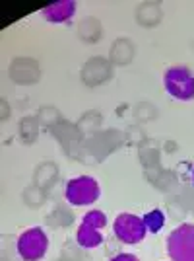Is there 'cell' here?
<instances>
[{
    "mask_svg": "<svg viewBox=\"0 0 194 261\" xmlns=\"http://www.w3.org/2000/svg\"><path fill=\"white\" fill-rule=\"evenodd\" d=\"M10 78L16 84H35L41 80V66L29 57H18L10 65Z\"/></svg>",
    "mask_w": 194,
    "mask_h": 261,
    "instance_id": "obj_9",
    "label": "cell"
},
{
    "mask_svg": "<svg viewBox=\"0 0 194 261\" xmlns=\"http://www.w3.org/2000/svg\"><path fill=\"white\" fill-rule=\"evenodd\" d=\"M2 261H12L10 257H2Z\"/></svg>",
    "mask_w": 194,
    "mask_h": 261,
    "instance_id": "obj_26",
    "label": "cell"
},
{
    "mask_svg": "<svg viewBox=\"0 0 194 261\" xmlns=\"http://www.w3.org/2000/svg\"><path fill=\"white\" fill-rule=\"evenodd\" d=\"M113 232L124 244H138V242L144 240L148 228L144 224V218L136 217V215H130V213H122L115 220Z\"/></svg>",
    "mask_w": 194,
    "mask_h": 261,
    "instance_id": "obj_7",
    "label": "cell"
},
{
    "mask_svg": "<svg viewBox=\"0 0 194 261\" xmlns=\"http://www.w3.org/2000/svg\"><path fill=\"white\" fill-rule=\"evenodd\" d=\"M78 35L86 43H95L99 37H103V25L97 18H86L78 25Z\"/></svg>",
    "mask_w": 194,
    "mask_h": 261,
    "instance_id": "obj_14",
    "label": "cell"
},
{
    "mask_svg": "<svg viewBox=\"0 0 194 261\" xmlns=\"http://www.w3.org/2000/svg\"><path fill=\"white\" fill-rule=\"evenodd\" d=\"M76 242H78L80 248L91 250V248H97V246L103 242V234H101L99 228H95V226L82 222L78 232H76Z\"/></svg>",
    "mask_w": 194,
    "mask_h": 261,
    "instance_id": "obj_13",
    "label": "cell"
},
{
    "mask_svg": "<svg viewBox=\"0 0 194 261\" xmlns=\"http://www.w3.org/2000/svg\"><path fill=\"white\" fill-rule=\"evenodd\" d=\"M163 82H165V90L173 98L181 99V101H188L194 98V74L190 68L183 65L171 66L167 68Z\"/></svg>",
    "mask_w": 194,
    "mask_h": 261,
    "instance_id": "obj_1",
    "label": "cell"
},
{
    "mask_svg": "<svg viewBox=\"0 0 194 261\" xmlns=\"http://www.w3.org/2000/svg\"><path fill=\"white\" fill-rule=\"evenodd\" d=\"M109 59H111V65H128L134 59V43L126 37L115 39L111 45V51H109Z\"/></svg>",
    "mask_w": 194,
    "mask_h": 261,
    "instance_id": "obj_11",
    "label": "cell"
},
{
    "mask_svg": "<svg viewBox=\"0 0 194 261\" xmlns=\"http://www.w3.org/2000/svg\"><path fill=\"white\" fill-rule=\"evenodd\" d=\"M58 179V166L53 162H43L41 166H37L35 175H33V184L39 187H51Z\"/></svg>",
    "mask_w": 194,
    "mask_h": 261,
    "instance_id": "obj_15",
    "label": "cell"
},
{
    "mask_svg": "<svg viewBox=\"0 0 194 261\" xmlns=\"http://www.w3.org/2000/svg\"><path fill=\"white\" fill-rule=\"evenodd\" d=\"M144 224H146V228L150 230L151 234L159 232V230L163 228V224H165V215H163V211L155 208V211H151L148 215H144Z\"/></svg>",
    "mask_w": 194,
    "mask_h": 261,
    "instance_id": "obj_22",
    "label": "cell"
},
{
    "mask_svg": "<svg viewBox=\"0 0 194 261\" xmlns=\"http://www.w3.org/2000/svg\"><path fill=\"white\" fill-rule=\"evenodd\" d=\"M192 185H194V170H192Z\"/></svg>",
    "mask_w": 194,
    "mask_h": 261,
    "instance_id": "obj_27",
    "label": "cell"
},
{
    "mask_svg": "<svg viewBox=\"0 0 194 261\" xmlns=\"http://www.w3.org/2000/svg\"><path fill=\"white\" fill-rule=\"evenodd\" d=\"M72 220H74V215H72V211H68L64 205H58V207L54 208L53 213L47 217V222H49L51 226H70Z\"/></svg>",
    "mask_w": 194,
    "mask_h": 261,
    "instance_id": "obj_19",
    "label": "cell"
},
{
    "mask_svg": "<svg viewBox=\"0 0 194 261\" xmlns=\"http://www.w3.org/2000/svg\"><path fill=\"white\" fill-rule=\"evenodd\" d=\"M111 74H113V65L103 57H93L82 66V82L89 88L107 82Z\"/></svg>",
    "mask_w": 194,
    "mask_h": 261,
    "instance_id": "obj_8",
    "label": "cell"
},
{
    "mask_svg": "<svg viewBox=\"0 0 194 261\" xmlns=\"http://www.w3.org/2000/svg\"><path fill=\"white\" fill-rule=\"evenodd\" d=\"M51 133H53L54 139L60 142V146L64 148V152L68 156L82 160L80 152H84V135L80 133L78 125H72V123L62 119L60 123L54 125L53 129H51Z\"/></svg>",
    "mask_w": 194,
    "mask_h": 261,
    "instance_id": "obj_6",
    "label": "cell"
},
{
    "mask_svg": "<svg viewBox=\"0 0 194 261\" xmlns=\"http://www.w3.org/2000/svg\"><path fill=\"white\" fill-rule=\"evenodd\" d=\"M45 199H47L45 189L43 187H39V185H35V184L23 191V201H25L29 207H41V205L45 203Z\"/></svg>",
    "mask_w": 194,
    "mask_h": 261,
    "instance_id": "obj_20",
    "label": "cell"
},
{
    "mask_svg": "<svg viewBox=\"0 0 194 261\" xmlns=\"http://www.w3.org/2000/svg\"><path fill=\"white\" fill-rule=\"evenodd\" d=\"M111 261H140L136 255H132V253H117L115 257H111Z\"/></svg>",
    "mask_w": 194,
    "mask_h": 261,
    "instance_id": "obj_24",
    "label": "cell"
},
{
    "mask_svg": "<svg viewBox=\"0 0 194 261\" xmlns=\"http://www.w3.org/2000/svg\"><path fill=\"white\" fill-rule=\"evenodd\" d=\"M16 246L23 261H39L47 253L49 238L41 228H29L20 234Z\"/></svg>",
    "mask_w": 194,
    "mask_h": 261,
    "instance_id": "obj_5",
    "label": "cell"
},
{
    "mask_svg": "<svg viewBox=\"0 0 194 261\" xmlns=\"http://www.w3.org/2000/svg\"><path fill=\"white\" fill-rule=\"evenodd\" d=\"M163 10L157 2H142L136 10V22L140 23L142 28H155L161 22Z\"/></svg>",
    "mask_w": 194,
    "mask_h": 261,
    "instance_id": "obj_12",
    "label": "cell"
},
{
    "mask_svg": "<svg viewBox=\"0 0 194 261\" xmlns=\"http://www.w3.org/2000/svg\"><path fill=\"white\" fill-rule=\"evenodd\" d=\"M171 261H194V224H181L167 238Z\"/></svg>",
    "mask_w": 194,
    "mask_h": 261,
    "instance_id": "obj_2",
    "label": "cell"
},
{
    "mask_svg": "<svg viewBox=\"0 0 194 261\" xmlns=\"http://www.w3.org/2000/svg\"><path fill=\"white\" fill-rule=\"evenodd\" d=\"M37 121L43 123V125H47L49 129H53L56 123L62 121V117H60V113H58V109L56 108H53V106H45V108H41L39 111H37Z\"/></svg>",
    "mask_w": 194,
    "mask_h": 261,
    "instance_id": "obj_21",
    "label": "cell"
},
{
    "mask_svg": "<svg viewBox=\"0 0 194 261\" xmlns=\"http://www.w3.org/2000/svg\"><path fill=\"white\" fill-rule=\"evenodd\" d=\"M41 12H43V18L47 22H53V23L70 22L76 14V2H72V0H60V2H54V4L45 6Z\"/></svg>",
    "mask_w": 194,
    "mask_h": 261,
    "instance_id": "obj_10",
    "label": "cell"
},
{
    "mask_svg": "<svg viewBox=\"0 0 194 261\" xmlns=\"http://www.w3.org/2000/svg\"><path fill=\"white\" fill-rule=\"evenodd\" d=\"M64 197L70 205H76V207L91 205V203H95L97 197H99V184L93 177H89V175L74 177V179H70L66 184Z\"/></svg>",
    "mask_w": 194,
    "mask_h": 261,
    "instance_id": "obj_4",
    "label": "cell"
},
{
    "mask_svg": "<svg viewBox=\"0 0 194 261\" xmlns=\"http://www.w3.org/2000/svg\"><path fill=\"white\" fill-rule=\"evenodd\" d=\"M101 121H103V115H101V113H97V111H87L86 115L80 119V123H78V129H80V133H82L84 137H91V135H95L97 130H99Z\"/></svg>",
    "mask_w": 194,
    "mask_h": 261,
    "instance_id": "obj_17",
    "label": "cell"
},
{
    "mask_svg": "<svg viewBox=\"0 0 194 261\" xmlns=\"http://www.w3.org/2000/svg\"><path fill=\"white\" fill-rule=\"evenodd\" d=\"M140 160L146 166V170L159 168V148L153 141H146L140 146Z\"/></svg>",
    "mask_w": 194,
    "mask_h": 261,
    "instance_id": "obj_16",
    "label": "cell"
},
{
    "mask_svg": "<svg viewBox=\"0 0 194 261\" xmlns=\"http://www.w3.org/2000/svg\"><path fill=\"white\" fill-rule=\"evenodd\" d=\"M10 115V108L6 103V99H2V121H6V117Z\"/></svg>",
    "mask_w": 194,
    "mask_h": 261,
    "instance_id": "obj_25",
    "label": "cell"
},
{
    "mask_svg": "<svg viewBox=\"0 0 194 261\" xmlns=\"http://www.w3.org/2000/svg\"><path fill=\"white\" fill-rule=\"evenodd\" d=\"M122 142H124V135L120 130L109 129L103 133L97 130L95 135L87 137L84 141V150L91 154V158L99 162V160H105L113 150H117Z\"/></svg>",
    "mask_w": 194,
    "mask_h": 261,
    "instance_id": "obj_3",
    "label": "cell"
},
{
    "mask_svg": "<svg viewBox=\"0 0 194 261\" xmlns=\"http://www.w3.org/2000/svg\"><path fill=\"white\" fill-rule=\"evenodd\" d=\"M39 135V121L35 117H23L20 121V137L25 144H31Z\"/></svg>",
    "mask_w": 194,
    "mask_h": 261,
    "instance_id": "obj_18",
    "label": "cell"
},
{
    "mask_svg": "<svg viewBox=\"0 0 194 261\" xmlns=\"http://www.w3.org/2000/svg\"><path fill=\"white\" fill-rule=\"evenodd\" d=\"M82 222L91 224V226H95V228H105V224H107V215H105L103 211H89Z\"/></svg>",
    "mask_w": 194,
    "mask_h": 261,
    "instance_id": "obj_23",
    "label": "cell"
}]
</instances>
